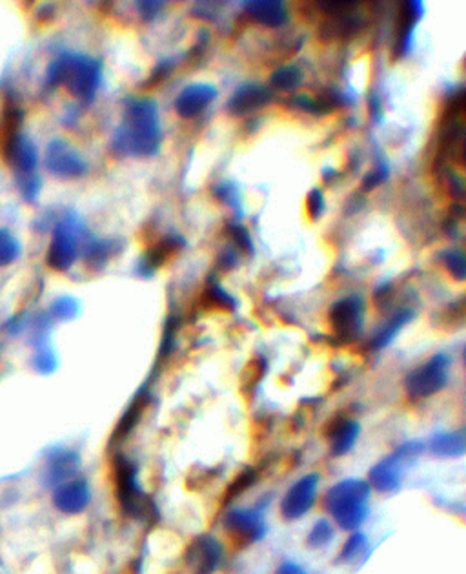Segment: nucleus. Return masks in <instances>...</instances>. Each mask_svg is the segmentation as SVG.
<instances>
[{"label":"nucleus","mask_w":466,"mask_h":574,"mask_svg":"<svg viewBox=\"0 0 466 574\" xmlns=\"http://www.w3.org/2000/svg\"><path fill=\"white\" fill-rule=\"evenodd\" d=\"M162 141L159 106L151 99H132L126 102L124 120L115 130L111 148L117 155L151 157Z\"/></svg>","instance_id":"nucleus-1"},{"label":"nucleus","mask_w":466,"mask_h":574,"mask_svg":"<svg viewBox=\"0 0 466 574\" xmlns=\"http://www.w3.org/2000/svg\"><path fill=\"white\" fill-rule=\"evenodd\" d=\"M102 80V62L82 53H62L53 59L45 73V88L66 90L80 102H92Z\"/></svg>","instance_id":"nucleus-2"},{"label":"nucleus","mask_w":466,"mask_h":574,"mask_svg":"<svg viewBox=\"0 0 466 574\" xmlns=\"http://www.w3.org/2000/svg\"><path fill=\"white\" fill-rule=\"evenodd\" d=\"M370 490L364 480H343L326 492L324 507L341 529H357L368 514Z\"/></svg>","instance_id":"nucleus-3"},{"label":"nucleus","mask_w":466,"mask_h":574,"mask_svg":"<svg viewBox=\"0 0 466 574\" xmlns=\"http://www.w3.org/2000/svg\"><path fill=\"white\" fill-rule=\"evenodd\" d=\"M82 232V223L75 212H68L53 228L52 242L46 254V263L55 272H66L73 266L78 258V239Z\"/></svg>","instance_id":"nucleus-4"},{"label":"nucleus","mask_w":466,"mask_h":574,"mask_svg":"<svg viewBox=\"0 0 466 574\" xmlns=\"http://www.w3.org/2000/svg\"><path fill=\"white\" fill-rule=\"evenodd\" d=\"M446 383L448 357L445 354H436L406 378V392L413 399H422L437 394L446 387Z\"/></svg>","instance_id":"nucleus-5"},{"label":"nucleus","mask_w":466,"mask_h":574,"mask_svg":"<svg viewBox=\"0 0 466 574\" xmlns=\"http://www.w3.org/2000/svg\"><path fill=\"white\" fill-rule=\"evenodd\" d=\"M422 453V443L410 441L399 447L394 455L380 460L372 471L368 478V485L375 487L380 492H394L401 483L403 463L417 458Z\"/></svg>","instance_id":"nucleus-6"},{"label":"nucleus","mask_w":466,"mask_h":574,"mask_svg":"<svg viewBox=\"0 0 466 574\" xmlns=\"http://www.w3.org/2000/svg\"><path fill=\"white\" fill-rule=\"evenodd\" d=\"M45 168L57 179H80L88 174V160L64 139H53L45 150Z\"/></svg>","instance_id":"nucleus-7"},{"label":"nucleus","mask_w":466,"mask_h":574,"mask_svg":"<svg viewBox=\"0 0 466 574\" xmlns=\"http://www.w3.org/2000/svg\"><path fill=\"white\" fill-rule=\"evenodd\" d=\"M113 469H115V492L122 511L135 518L143 516L146 498L137 481L135 465L130 460L117 456Z\"/></svg>","instance_id":"nucleus-8"},{"label":"nucleus","mask_w":466,"mask_h":574,"mask_svg":"<svg viewBox=\"0 0 466 574\" xmlns=\"http://www.w3.org/2000/svg\"><path fill=\"white\" fill-rule=\"evenodd\" d=\"M0 155L13 170L15 177L35 174L38 167V150L35 143L19 130H8L0 143Z\"/></svg>","instance_id":"nucleus-9"},{"label":"nucleus","mask_w":466,"mask_h":574,"mask_svg":"<svg viewBox=\"0 0 466 574\" xmlns=\"http://www.w3.org/2000/svg\"><path fill=\"white\" fill-rule=\"evenodd\" d=\"M319 488V474H307L291 485L281 502V514L286 521L303 518L315 504Z\"/></svg>","instance_id":"nucleus-10"},{"label":"nucleus","mask_w":466,"mask_h":574,"mask_svg":"<svg viewBox=\"0 0 466 574\" xmlns=\"http://www.w3.org/2000/svg\"><path fill=\"white\" fill-rule=\"evenodd\" d=\"M364 303L357 296L345 298L337 301L330 310V321L335 336L341 341H354L363 326Z\"/></svg>","instance_id":"nucleus-11"},{"label":"nucleus","mask_w":466,"mask_h":574,"mask_svg":"<svg viewBox=\"0 0 466 574\" xmlns=\"http://www.w3.org/2000/svg\"><path fill=\"white\" fill-rule=\"evenodd\" d=\"M226 535L237 547H246L265 537V520L259 511H232L225 520Z\"/></svg>","instance_id":"nucleus-12"},{"label":"nucleus","mask_w":466,"mask_h":574,"mask_svg":"<svg viewBox=\"0 0 466 574\" xmlns=\"http://www.w3.org/2000/svg\"><path fill=\"white\" fill-rule=\"evenodd\" d=\"M92 502V490L86 480L73 478L53 488V505L64 514H78Z\"/></svg>","instance_id":"nucleus-13"},{"label":"nucleus","mask_w":466,"mask_h":574,"mask_svg":"<svg viewBox=\"0 0 466 574\" xmlns=\"http://www.w3.org/2000/svg\"><path fill=\"white\" fill-rule=\"evenodd\" d=\"M78 465H80V458L77 453L66 448H57L46 458L42 481H45V485L48 487H59L61 483L75 476Z\"/></svg>","instance_id":"nucleus-14"},{"label":"nucleus","mask_w":466,"mask_h":574,"mask_svg":"<svg viewBox=\"0 0 466 574\" xmlns=\"http://www.w3.org/2000/svg\"><path fill=\"white\" fill-rule=\"evenodd\" d=\"M217 95V88L211 85H190L177 95L174 108L183 119H192L204 111Z\"/></svg>","instance_id":"nucleus-15"},{"label":"nucleus","mask_w":466,"mask_h":574,"mask_svg":"<svg viewBox=\"0 0 466 574\" xmlns=\"http://www.w3.org/2000/svg\"><path fill=\"white\" fill-rule=\"evenodd\" d=\"M422 12H425V6L421 3L401 4L397 28H396V43H394V53L397 57H406L410 53L412 43H413V31H415L413 28L421 20Z\"/></svg>","instance_id":"nucleus-16"},{"label":"nucleus","mask_w":466,"mask_h":574,"mask_svg":"<svg viewBox=\"0 0 466 574\" xmlns=\"http://www.w3.org/2000/svg\"><path fill=\"white\" fill-rule=\"evenodd\" d=\"M221 562V545L216 538L200 537L188 551V565L197 574H206L214 570Z\"/></svg>","instance_id":"nucleus-17"},{"label":"nucleus","mask_w":466,"mask_h":574,"mask_svg":"<svg viewBox=\"0 0 466 574\" xmlns=\"http://www.w3.org/2000/svg\"><path fill=\"white\" fill-rule=\"evenodd\" d=\"M359 432H361V427L356 420L337 418L328 429V441H330L331 455L335 456L348 455L359 438Z\"/></svg>","instance_id":"nucleus-18"},{"label":"nucleus","mask_w":466,"mask_h":574,"mask_svg":"<svg viewBox=\"0 0 466 574\" xmlns=\"http://www.w3.org/2000/svg\"><path fill=\"white\" fill-rule=\"evenodd\" d=\"M244 12L251 20L268 28H281L288 22V10L279 0H251L244 4Z\"/></svg>","instance_id":"nucleus-19"},{"label":"nucleus","mask_w":466,"mask_h":574,"mask_svg":"<svg viewBox=\"0 0 466 574\" xmlns=\"http://www.w3.org/2000/svg\"><path fill=\"white\" fill-rule=\"evenodd\" d=\"M272 102V92L266 86L246 85L241 86L228 102V111L235 115H244L253 110H259Z\"/></svg>","instance_id":"nucleus-20"},{"label":"nucleus","mask_w":466,"mask_h":574,"mask_svg":"<svg viewBox=\"0 0 466 574\" xmlns=\"http://www.w3.org/2000/svg\"><path fill=\"white\" fill-rule=\"evenodd\" d=\"M184 244L186 241L181 235L164 237L146 254L144 261H141V274L151 275L159 266H162L168 259H172L181 249H184Z\"/></svg>","instance_id":"nucleus-21"},{"label":"nucleus","mask_w":466,"mask_h":574,"mask_svg":"<svg viewBox=\"0 0 466 574\" xmlns=\"http://www.w3.org/2000/svg\"><path fill=\"white\" fill-rule=\"evenodd\" d=\"M348 8H354V4L348 6ZM348 8H345V10H348ZM345 10L335 12V15L323 24L321 33L326 38H343V40H348V38H354L361 31L363 20L359 17H356V15H345L343 13Z\"/></svg>","instance_id":"nucleus-22"},{"label":"nucleus","mask_w":466,"mask_h":574,"mask_svg":"<svg viewBox=\"0 0 466 574\" xmlns=\"http://www.w3.org/2000/svg\"><path fill=\"white\" fill-rule=\"evenodd\" d=\"M413 317V310L412 308H405L401 312H397L390 323L383 328V331H379L373 334L372 341H370V347L373 350H380V348H385L387 345L392 343V340L396 338V334L401 331V328Z\"/></svg>","instance_id":"nucleus-23"},{"label":"nucleus","mask_w":466,"mask_h":574,"mask_svg":"<svg viewBox=\"0 0 466 574\" xmlns=\"http://www.w3.org/2000/svg\"><path fill=\"white\" fill-rule=\"evenodd\" d=\"M430 450L436 456L441 458H455L464 455V434L452 432V434H439L430 441Z\"/></svg>","instance_id":"nucleus-24"},{"label":"nucleus","mask_w":466,"mask_h":574,"mask_svg":"<svg viewBox=\"0 0 466 574\" xmlns=\"http://www.w3.org/2000/svg\"><path fill=\"white\" fill-rule=\"evenodd\" d=\"M301 82H303V71L295 64L281 66L270 77L272 88L281 92H293L295 88L301 86Z\"/></svg>","instance_id":"nucleus-25"},{"label":"nucleus","mask_w":466,"mask_h":574,"mask_svg":"<svg viewBox=\"0 0 466 574\" xmlns=\"http://www.w3.org/2000/svg\"><path fill=\"white\" fill-rule=\"evenodd\" d=\"M146 396L144 394H141V396H137L135 398V401L130 405V408L128 410H126V414L122 416V420L119 422V425H117V430H115V434H113V441H120V439H124L126 436H128L130 434V430L137 425V422L141 420V416H143V410H144V406H146Z\"/></svg>","instance_id":"nucleus-26"},{"label":"nucleus","mask_w":466,"mask_h":574,"mask_svg":"<svg viewBox=\"0 0 466 574\" xmlns=\"http://www.w3.org/2000/svg\"><path fill=\"white\" fill-rule=\"evenodd\" d=\"M22 254V242L10 228H0V268L13 265Z\"/></svg>","instance_id":"nucleus-27"},{"label":"nucleus","mask_w":466,"mask_h":574,"mask_svg":"<svg viewBox=\"0 0 466 574\" xmlns=\"http://www.w3.org/2000/svg\"><path fill=\"white\" fill-rule=\"evenodd\" d=\"M31 365H33V368L38 374L48 376V374H53L57 371L59 357H57L55 350L48 343H40V345H35Z\"/></svg>","instance_id":"nucleus-28"},{"label":"nucleus","mask_w":466,"mask_h":574,"mask_svg":"<svg viewBox=\"0 0 466 574\" xmlns=\"http://www.w3.org/2000/svg\"><path fill=\"white\" fill-rule=\"evenodd\" d=\"M80 303L73 296H61L50 307V317L59 321H71L78 316Z\"/></svg>","instance_id":"nucleus-29"},{"label":"nucleus","mask_w":466,"mask_h":574,"mask_svg":"<svg viewBox=\"0 0 466 574\" xmlns=\"http://www.w3.org/2000/svg\"><path fill=\"white\" fill-rule=\"evenodd\" d=\"M111 254V242L95 239L86 244V250H84V258H86V265L90 266H102Z\"/></svg>","instance_id":"nucleus-30"},{"label":"nucleus","mask_w":466,"mask_h":574,"mask_svg":"<svg viewBox=\"0 0 466 574\" xmlns=\"http://www.w3.org/2000/svg\"><path fill=\"white\" fill-rule=\"evenodd\" d=\"M17 183V190L20 193V197L26 202H35L38 199L40 188H42V177L35 172V174H28V176H19L15 177Z\"/></svg>","instance_id":"nucleus-31"},{"label":"nucleus","mask_w":466,"mask_h":574,"mask_svg":"<svg viewBox=\"0 0 466 574\" xmlns=\"http://www.w3.org/2000/svg\"><path fill=\"white\" fill-rule=\"evenodd\" d=\"M441 261H443V265L448 268V272H450L455 279H459V281H462V279H464V274H466V263H464V256H462V252H461V250L452 249V250L443 252V254H441Z\"/></svg>","instance_id":"nucleus-32"},{"label":"nucleus","mask_w":466,"mask_h":574,"mask_svg":"<svg viewBox=\"0 0 466 574\" xmlns=\"http://www.w3.org/2000/svg\"><path fill=\"white\" fill-rule=\"evenodd\" d=\"M333 538V527L328 521H317L308 535V544L315 549L326 547Z\"/></svg>","instance_id":"nucleus-33"},{"label":"nucleus","mask_w":466,"mask_h":574,"mask_svg":"<svg viewBox=\"0 0 466 574\" xmlns=\"http://www.w3.org/2000/svg\"><path fill=\"white\" fill-rule=\"evenodd\" d=\"M206 299L209 305L219 307V308H228V310L235 308V299L228 292H225L219 284L209 286V289L206 291Z\"/></svg>","instance_id":"nucleus-34"},{"label":"nucleus","mask_w":466,"mask_h":574,"mask_svg":"<svg viewBox=\"0 0 466 574\" xmlns=\"http://www.w3.org/2000/svg\"><path fill=\"white\" fill-rule=\"evenodd\" d=\"M366 538L363 537V535H354L348 542H347V545L343 547V553H341V560H345V562H352L356 556H359L361 553H363V549H364V542Z\"/></svg>","instance_id":"nucleus-35"},{"label":"nucleus","mask_w":466,"mask_h":574,"mask_svg":"<svg viewBox=\"0 0 466 574\" xmlns=\"http://www.w3.org/2000/svg\"><path fill=\"white\" fill-rule=\"evenodd\" d=\"M307 210L310 214L312 219H317L319 216H323L324 212V197L321 193V190H312L308 199H307Z\"/></svg>","instance_id":"nucleus-36"},{"label":"nucleus","mask_w":466,"mask_h":574,"mask_svg":"<svg viewBox=\"0 0 466 574\" xmlns=\"http://www.w3.org/2000/svg\"><path fill=\"white\" fill-rule=\"evenodd\" d=\"M388 174H390V168H388V164H385V162H380L379 164V167L375 168V172H372L368 177H366V181L363 183V186L364 188H375L377 184H380V183H383L387 177H388Z\"/></svg>","instance_id":"nucleus-37"},{"label":"nucleus","mask_w":466,"mask_h":574,"mask_svg":"<svg viewBox=\"0 0 466 574\" xmlns=\"http://www.w3.org/2000/svg\"><path fill=\"white\" fill-rule=\"evenodd\" d=\"M253 480H256V474H253V471H244L242 474H239V478L233 481L230 492H228V498H237L239 492H242L246 487H249L253 483Z\"/></svg>","instance_id":"nucleus-38"},{"label":"nucleus","mask_w":466,"mask_h":574,"mask_svg":"<svg viewBox=\"0 0 466 574\" xmlns=\"http://www.w3.org/2000/svg\"><path fill=\"white\" fill-rule=\"evenodd\" d=\"M232 237H233L235 244L239 246L241 250H244V252H251L253 244H251V239H249V235H248L246 228H242L241 225H232Z\"/></svg>","instance_id":"nucleus-39"},{"label":"nucleus","mask_w":466,"mask_h":574,"mask_svg":"<svg viewBox=\"0 0 466 574\" xmlns=\"http://www.w3.org/2000/svg\"><path fill=\"white\" fill-rule=\"evenodd\" d=\"M172 68H174V61H172V59L162 61V62L153 70L151 78L148 80V86H153V85H157L159 80H162L164 77H168V75H169V71H172Z\"/></svg>","instance_id":"nucleus-40"},{"label":"nucleus","mask_w":466,"mask_h":574,"mask_svg":"<svg viewBox=\"0 0 466 574\" xmlns=\"http://www.w3.org/2000/svg\"><path fill=\"white\" fill-rule=\"evenodd\" d=\"M28 326V319H26V314H19V316H13L6 321L4 328L6 331L12 334V336H19L24 328Z\"/></svg>","instance_id":"nucleus-41"},{"label":"nucleus","mask_w":466,"mask_h":574,"mask_svg":"<svg viewBox=\"0 0 466 574\" xmlns=\"http://www.w3.org/2000/svg\"><path fill=\"white\" fill-rule=\"evenodd\" d=\"M237 263V254L233 252V249H226L221 256H219V266L225 270L233 268Z\"/></svg>","instance_id":"nucleus-42"},{"label":"nucleus","mask_w":466,"mask_h":574,"mask_svg":"<svg viewBox=\"0 0 466 574\" xmlns=\"http://www.w3.org/2000/svg\"><path fill=\"white\" fill-rule=\"evenodd\" d=\"M277 574H308V572H305V569L299 565H295L291 562H284L279 565Z\"/></svg>","instance_id":"nucleus-43"},{"label":"nucleus","mask_w":466,"mask_h":574,"mask_svg":"<svg viewBox=\"0 0 466 574\" xmlns=\"http://www.w3.org/2000/svg\"><path fill=\"white\" fill-rule=\"evenodd\" d=\"M162 8V4H159V3H141L139 4V10H141V13L146 17H153L155 15V12L157 10H160Z\"/></svg>","instance_id":"nucleus-44"}]
</instances>
